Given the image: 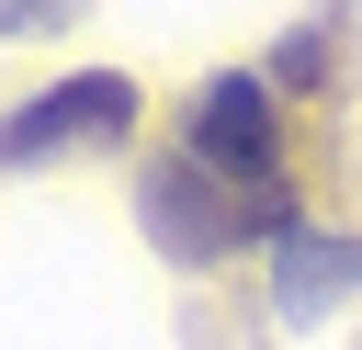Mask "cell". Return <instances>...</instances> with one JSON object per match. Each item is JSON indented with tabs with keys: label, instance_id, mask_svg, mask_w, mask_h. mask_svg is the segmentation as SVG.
Here are the masks:
<instances>
[{
	"label": "cell",
	"instance_id": "obj_1",
	"mask_svg": "<svg viewBox=\"0 0 362 350\" xmlns=\"http://www.w3.org/2000/svg\"><path fill=\"white\" fill-rule=\"evenodd\" d=\"M181 147H192V181H226V192H249V203L283 215V169H294V90H283L272 68H226V79H204Z\"/></svg>",
	"mask_w": 362,
	"mask_h": 350
},
{
	"label": "cell",
	"instance_id": "obj_2",
	"mask_svg": "<svg viewBox=\"0 0 362 350\" xmlns=\"http://www.w3.org/2000/svg\"><path fill=\"white\" fill-rule=\"evenodd\" d=\"M136 124V79H113V68H90V79H68V90H45L34 113H11L0 124V158H45V147H113Z\"/></svg>",
	"mask_w": 362,
	"mask_h": 350
}]
</instances>
